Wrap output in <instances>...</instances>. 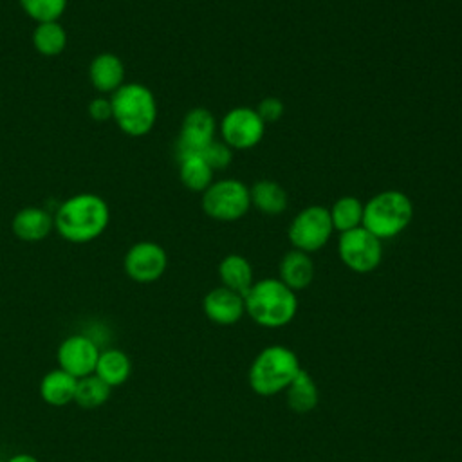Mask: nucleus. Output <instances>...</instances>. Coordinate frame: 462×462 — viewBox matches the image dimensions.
Masks as SVG:
<instances>
[{
    "mask_svg": "<svg viewBox=\"0 0 462 462\" xmlns=\"http://www.w3.org/2000/svg\"><path fill=\"white\" fill-rule=\"evenodd\" d=\"M108 220V206L99 195L78 193L58 206L54 227L67 242L87 244L106 229Z\"/></svg>",
    "mask_w": 462,
    "mask_h": 462,
    "instance_id": "nucleus-1",
    "label": "nucleus"
},
{
    "mask_svg": "<svg viewBox=\"0 0 462 462\" xmlns=\"http://www.w3.org/2000/svg\"><path fill=\"white\" fill-rule=\"evenodd\" d=\"M245 314L260 327L280 328L289 325L298 312V296L280 278H263L244 294Z\"/></svg>",
    "mask_w": 462,
    "mask_h": 462,
    "instance_id": "nucleus-2",
    "label": "nucleus"
},
{
    "mask_svg": "<svg viewBox=\"0 0 462 462\" xmlns=\"http://www.w3.org/2000/svg\"><path fill=\"white\" fill-rule=\"evenodd\" d=\"M301 370L298 354L285 345H269L253 359L247 381L251 390L262 397L283 393Z\"/></svg>",
    "mask_w": 462,
    "mask_h": 462,
    "instance_id": "nucleus-3",
    "label": "nucleus"
},
{
    "mask_svg": "<svg viewBox=\"0 0 462 462\" xmlns=\"http://www.w3.org/2000/svg\"><path fill=\"white\" fill-rule=\"evenodd\" d=\"M112 119L132 137L148 134L157 119V101L153 92L141 83H125L110 94Z\"/></svg>",
    "mask_w": 462,
    "mask_h": 462,
    "instance_id": "nucleus-4",
    "label": "nucleus"
},
{
    "mask_svg": "<svg viewBox=\"0 0 462 462\" xmlns=\"http://www.w3.org/2000/svg\"><path fill=\"white\" fill-rule=\"evenodd\" d=\"M413 218L410 197L397 189H386L374 195L363 206V227L379 240L393 238L402 233Z\"/></svg>",
    "mask_w": 462,
    "mask_h": 462,
    "instance_id": "nucleus-5",
    "label": "nucleus"
},
{
    "mask_svg": "<svg viewBox=\"0 0 462 462\" xmlns=\"http://www.w3.org/2000/svg\"><path fill=\"white\" fill-rule=\"evenodd\" d=\"M202 209L208 217L215 220H238L251 208L249 188L236 179H222L211 182L206 191H202Z\"/></svg>",
    "mask_w": 462,
    "mask_h": 462,
    "instance_id": "nucleus-6",
    "label": "nucleus"
},
{
    "mask_svg": "<svg viewBox=\"0 0 462 462\" xmlns=\"http://www.w3.org/2000/svg\"><path fill=\"white\" fill-rule=\"evenodd\" d=\"M332 231L328 209L323 206H307L292 218L287 235L292 249L314 253L328 242Z\"/></svg>",
    "mask_w": 462,
    "mask_h": 462,
    "instance_id": "nucleus-7",
    "label": "nucleus"
},
{
    "mask_svg": "<svg viewBox=\"0 0 462 462\" xmlns=\"http://www.w3.org/2000/svg\"><path fill=\"white\" fill-rule=\"evenodd\" d=\"M341 262L354 273L366 274L379 267L383 260L381 240L363 226L345 231L337 242Z\"/></svg>",
    "mask_w": 462,
    "mask_h": 462,
    "instance_id": "nucleus-8",
    "label": "nucleus"
},
{
    "mask_svg": "<svg viewBox=\"0 0 462 462\" xmlns=\"http://www.w3.org/2000/svg\"><path fill=\"white\" fill-rule=\"evenodd\" d=\"M265 132V123L249 106L231 108L220 121V134L229 148L247 150L256 146Z\"/></svg>",
    "mask_w": 462,
    "mask_h": 462,
    "instance_id": "nucleus-9",
    "label": "nucleus"
},
{
    "mask_svg": "<svg viewBox=\"0 0 462 462\" xmlns=\"http://www.w3.org/2000/svg\"><path fill=\"white\" fill-rule=\"evenodd\" d=\"M168 267V254L162 249V245L143 240L134 244L125 258H123V269L126 276L137 283H152L157 282Z\"/></svg>",
    "mask_w": 462,
    "mask_h": 462,
    "instance_id": "nucleus-10",
    "label": "nucleus"
},
{
    "mask_svg": "<svg viewBox=\"0 0 462 462\" xmlns=\"http://www.w3.org/2000/svg\"><path fill=\"white\" fill-rule=\"evenodd\" d=\"M101 348L85 332L69 334L56 350L58 366L76 379L94 374Z\"/></svg>",
    "mask_w": 462,
    "mask_h": 462,
    "instance_id": "nucleus-11",
    "label": "nucleus"
},
{
    "mask_svg": "<svg viewBox=\"0 0 462 462\" xmlns=\"http://www.w3.org/2000/svg\"><path fill=\"white\" fill-rule=\"evenodd\" d=\"M215 130H217V121L208 108L204 106L191 108L182 119V126H180V134L175 148L177 159L182 161L186 157L200 155L204 146L213 141Z\"/></svg>",
    "mask_w": 462,
    "mask_h": 462,
    "instance_id": "nucleus-12",
    "label": "nucleus"
},
{
    "mask_svg": "<svg viewBox=\"0 0 462 462\" xmlns=\"http://www.w3.org/2000/svg\"><path fill=\"white\" fill-rule=\"evenodd\" d=\"M204 316L222 327H229L238 323L245 314V301L244 294L235 292L224 285L211 289L202 300Z\"/></svg>",
    "mask_w": 462,
    "mask_h": 462,
    "instance_id": "nucleus-13",
    "label": "nucleus"
},
{
    "mask_svg": "<svg viewBox=\"0 0 462 462\" xmlns=\"http://www.w3.org/2000/svg\"><path fill=\"white\" fill-rule=\"evenodd\" d=\"M88 78L97 92L114 94L121 85H125V65L119 56L101 52L90 61Z\"/></svg>",
    "mask_w": 462,
    "mask_h": 462,
    "instance_id": "nucleus-14",
    "label": "nucleus"
},
{
    "mask_svg": "<svg viewBox=\"0 0 462 462\" xmlns=\"http://www.w3.org/2000/svg\"><path fill=\"white\" fill-rule=\"evenodd\" d=\"M278 278L294 292L307 289L314 280V262L309 253L291 249L278 265Z\"/></svg>",
    "mask_w": 462,
    "mask_h": 462,
    "instance_id": "nucleus-15",
    "label": "nucleus"
},
{
    "mask_svg": "<svg viewBox=\"0 0 462 462\" xmlns=\"http://www.w3.org/2000/svg\"><path fill=\"white\" fill-rule=\"evenodd\" d=\"M13 233L23 240V242H40L43 240L51 229L54 227V217L49 215L47 209L38 206H27L22 208L13 222H11Z\"/></svg>",
    "mask_w": 462,
    "mask_h": 462,
    "instance_id": "nucleus-16",
    "label": "nucleus"
},
{
    "mask_svg": "<svg viewBox=\"0 0 462 462\" xmlns=\"http://www.w3.org/2000/svg\"><path fill=\"white\" fill-rule=\"evenodd\" d=\"M94 374L110 388H117L130 379L132 359L125 350L117 346H105L99 352Z\"/></svg>",
    "mask_w": 462,
    "mask_h": 462,
    "instance_id": "nucleus-17",
    "label": "nucleus"
},
{
    "mask_svg": "<svg viewBox=\"0 0 462 462\" xmlns=\"http://www.w3.org/2000/svg\"><path fill=\"white\" fill-rule=\"evenodd\" d=\"M76 384H78V379L74 375H70L69 372L56 366L42 377L38 392L45 404L61 408V406L74 402Z\"/></svg>",
    "mask_w": 462,
    "mask_h": 462,
    "instance_id": "nucleus-18",
    "label": "nucleus"
},
{
    "mask_svg": "<svg viewBox=\"0 0 462 462\" xmlns=\"http://www.w3.org/2000/svg\"><path fill=\"white\" fill-rule=\"evenodd\" d=\"M283 393H285L287 406L296 413H309L319 402L318 384L305 368L298 372V375L291 381V384L285 388Z\"/></svg>",
    "mask_w": 462,
    "mask_h": 462,
    "instance_id": "nucleus-19",
    "label": "nucleus"
},
{
    "mask_svg": "<svg viewBox=\"0 0 462 462\" xmlns=\"http://www.w3.org/2000/svg\"><path fill=\"white\" fill-rule=\"evenodd\" d=\"M218 278L224 287H227L235 292H240V294H245L251 289V285L254 283L253 267H251L249 260L236 253H231L220 260Z\"/></svg>",
    "mask_w": 462,
    "mask_h": 462,
    "instance_id": "nucleus-20",
    "label": "nucleus"
},
{
    "mask_svg": "<svg viewBox=\"0 0 462 462\" xmlns=\"http://www.w3.org/2000/svg\"><path fill=\"white\" fill-rule=\"evenodd\" d=\"M251 204L263 215H280L287 208L285 189L269 179H260L249 188Z\"/></svg>",
    "mask_w": 462,
    "mask_h": 462,
    "instance_id": "nucleus-21",
    "label": "nucleus"
},
{
    "mask_svg": "<svg viewBox=\"0 0 462 462\" xmlns=\"http://www.w3.org/2000/svg\"><path fill=\"white\" fill-rule=\"evenodd\" d=\"M112 395V388L103 383L96 374L85 375L78 379L74 402L83 410H96L101 408Z\"/></svg>",
    "mask_w": 462,
    "mask_h": 462,
    "instance_id": "nucleus-22",
    "label": "nucleus"
},
{
    "mask_svg": "<svg viewBox=\"0 0 462 462\" xmlns=\"http://www.w3.org/2000/svg\"><path fill=\"white\" fill-rule=\"evenodd\" d=\"M32 45L42 56H58L67 47V32L60 22L38 23L32 32Z\"/></svg>",
    "mask_w": 462,
    "mask_h": 462,
    "instance_id": "nucleus-23",
    "label": "nucleus"
},
{
    "mask_svg": "<svg viewBox=\"0 0 462 462\" xmlns=\"http://www.w3.org/2000/svg\"><path fill=\"white\" fill-rule=\"evenodd\" d=\"M179 177L180 182L191 191H206L213 182V170L200 155L186 157L179 161Z\"/></svg>",
    "mask_w": 462,
    "mask_h": 462,
    "instance_id": "nucleus-24",
    "label": "nucleus"
},
{
    "mask_svg": "<svg viewBox=\"0 0 462 462\" xmlns=\"http://www.w3.org/2000/svg\"><path fill=\"white\" fill-rule=\"evenodd\" d=\"M332 227L336 231H350L363 226V204L354 197H341L337 199L332 208L328 209Z\"/></svg>",
    "mask_w": 462,
    "mask_h": 462,
    "instance_id": "nucleus-25",
    "label": "nucleus"
},
{
    "mask_svg": "<svg viewBox=\"0 0 462 462\" xmlns=\"http://www.w3.org/2000/svg\"><path fill=\"white\" fill-rule=\"evenodd\" d=\"M23 13L38 23L58 22L65 13L67 0H18Z\"/></svg>",
    "mask_w": 462,
    "mask_h": 462,
    "instance_id": "nucleus-26",
    "label": "nucleus"
},
{
    "mask_svg": "<svg viewBox=\"0 0 462 462\" xmlns=\"http://www.w3.org/2000/svg\"><path fill=\"white\" fill-rule=\"evenodd\" d=\"M200 157L208 162V166L215 171V170H224L231 164L233 161V152L226 143L220 141H211L209 144L204 146V150L200 152Z\"/></svg>",
    "mask_w": 462,
    "mask_h": 462,
    "instance_id": "nucleus-27",
    "label": "nucleus"
},
{
    "mask_svg": "<svg viewBox=\"0 0 462 462\" xmlns=\"http://www.w3.org/2000/svg\"><path fill=\"white\" fill-rule=\"evenodd\" d=\"M256 114L260 116V119L267 125V123H274L283 116V103L278 97H265L258 103L256 106Z\"/></svg>",
    "mask_w": 462,
    "mask_h": 462,
    "instance_id": "nucleus-28",
    "label": "nucleus"
},
{
    "mask_svg": "<svg viewBox=\"0 0 462 462\" xmlns=\"http://www.w3.org/2000/svg\"><path fill=\"white\" fill-rule=\"evenodd\" d=\"M88 116H90L94 121H99V123L112 119V103H110V97H103V96L94 97V99L88 103Z\"/></svg>",
    "mask_w": 462,
    "mask_h": 462,
    "instance_id": "nucleus-29",
    "label": "nucleus"
},
{
    "mask_svg": "<svg viewBox=\"0 0 462 462\" xmlns=\"http://www.w3.org/2000/svg\"><path fill=\"white\" fill-rule=\"evenodd\" d=\"M5 462H40V460H38L34 455L22 451V453H14V455H11Z\"/></svg>",
    "mask_w": 462,
    "mask_h": 462,
    "instance_id": "nucleus-30",
    "label": "nucleus"
}]
</instances>
